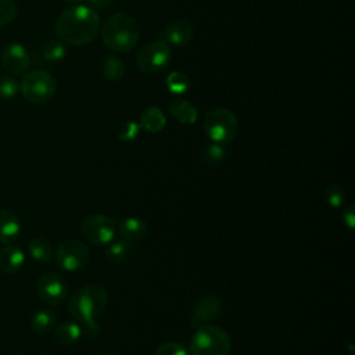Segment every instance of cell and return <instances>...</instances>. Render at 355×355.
Listing matches in <instances>:
<instances>
[{"instance_id": "obj_1", "label": "cell", "mask_w": 355, "mask_h": 355, "mask_svg": "<svg viewBox=\"0 0 355 355\" xmlns=\"http://www.w3.org/2000/svg\"><path fill=\"white\" fill-rule=\"evenodd\" d=\"M100 29L98 14L86 6L65 10L55 22V35L64 43L82 46L92 42Z\"/></svg>"}, {"instance_id": "obj_2", "label": "cell", "mask_w": 355, "mask_h": 355, "mask_svg": "<svg viewBox=\"0 0 355 355\" xmlns=\"http://www.w3.org/2000/svg\"><path fill=\"white\" fill-rule=\"evenodd\" d=\"M107 302L108 294L104 287L98 284H87L71 295L68 309L75 319L96 333L98 330L96 320L105 309Z\"/></svg>"}, {"instance_id": "obj_3", "label": "cell", "mask_w": 355, "mask_h": 355, "mask_svg": "<svg viewBox=\"0 0 355 355\" xmlns=\"http://www.w3.org/2000/svg\"><path fill=\"white\" fill-rule=\"evenodd\" d=\"M140 37V28L136 19L125 12L111 15L103 26L104 44L115 51L125 53L132 50Z\"/></svg>"}, {"instance_id": "obj_4", "label": "cell", "mask_w": 355, "mask_h": 355, "mask_svg": "<svg viewBox=\"0 0 355 355\" xmlns=\"http://www.w3.org/2000/svg\"><path fill=\"white\" fill-rule=\"evenodd\" d=\"M232 340L229 334L216 326L197 327L190 340V355H229Z\"/></svg>"}, {"instance_id": "obj_5", "label": "cell", "mask_w": 355, "mask_h": 355, "mask_svg": "<svg viewBox=\"0 0 355 355\" xmlns=\"http://www.w3.org/2000/svg\"><path fill=\"white\" fill-rule=\"evenodd\" d=\"M19 90L29 103L44 104L55 94L57 82L47 71H31L21 79Z\"/></svg>"}, {"instance_id": "obj_6", "label": "cell", "mask_w": 355, "mask_h": 355, "mask_svg": "<svg viewBox=\"0 0 355 355\" xmlns=\"http://www.w3.org/2000/svg\"><path fill=\"white\" fill-rule=\"evenodd\" d=\"M204 130L207 136L219 144L230 143L239 132V122L233 112L225 108L211 110L204 118Z\"/></svg>"}, {"instance_id": "obj_7", "label": "cell", "mask_w": 355, "mask_h": 355, "mask_svg": "<svg viewBox=\"0 0 355 355\" xmlns=\"http://www.w3.org/2000/svg\"><path fill=\"white\" fill-rule=\"evenodd\" d=\"M115 230L116 226L114 219L103 214L87 215L80 225V232L83 237L94 245L110 244L115 237Z\"/></svg>"}, {"instance_id": "obj_8", "label": "cell", "mask_w": 355, "mask_h": 355, "mask_svg": "<svg viewBox=\"0 0 355 355\" xmlns=\"http://www.w3.org/2000/svg\"><path fill=\"white\" fill-rule=\"evenodd\" d=\"M90 259L89 248L79 240H65L55 251V261L58 266L67 272H75L87 265Z\"/></svg>"}, {"instance_id": "obj_9", "label": "cell", "mask_w": 355, "mask_h": 355, "mask_svg": "<svg viewBox=\"0 0 355 355\" xmlns=\"http://www.w3.org/2000/svg\"><path fill=\"white\" fill-rule=\"evenodd\" d=\"M171 60V49L165 42H153L144 46L136 57L137 68L146 73L162 71Z\"/></svg>"}, {"instance_id": "obj_10", "label": "cell", "mask_w": 355, "mask_h": 355, "mask_svg": "<svg viewBox=\"0 0 355 355\" xmlns=\"http://www.w3.org/2000/svg\"><path fill=\"white\" fill-rule=\"evenodd\" d=\"M36 291L43 302L49 305H58L68 294V284L61 275L46 272L39 276Z\"/></svg>"}, {"instance_id": "obj_11", "label": "cell", "mask_w": 355, "mask_h": 355, "mask_svg": "<svg viewBox=\"0 0 355 355\" xmlns=\"http://www.w3.org/2000/svg\"><path fill=\"white\" fill-rule=\"evenodd\" d=\"M0 62L3 69L8 75L17 76V75H22L28 69L31 58L25 46H22L21 43L12 42V43H8L1 50Z\"/></svg>"}, {"instance_id": "obj_12", "label": "cell", "mask_w": 355, "mask_h": 355, "mask_svg": "<svg viewBox=\"0 0 355 355\" xmlns=\"http://www.w3.org/2000/svg\"><path fill=\"white\" fill-rule=\"evenodd\" d=\"M220 312H222V306H220V301L216 295H212V294L202 295L194 304L189 323L196 329L205 326V324L211 323L212 320L218 319Z\"/></svg>"}, {"instance_id": "obj_13", "label": "cell", "mask_w": 355, "mask_h": 355, "mask_svg": "<svg viewBox=\"0 0 355 355\" xmlns=\"http://www.w3.org/2000/svg\"><path fill=\"white\" fill-rule=\"evenodd\" d=\"M119 236L122 240L128 243H139L147 239L148 236V225L146 220L136 218V216H129L125 218L119 222L118 226Z\"/></svg>"}, {"instance_id": "obj_14", "label": "cell", "mask_w": 355, "mask_h": 355, "mask_svg": "<svg viewBox=\"0 0 355 355\" xmlns=\"http://www.w3.org/2000/svg\"><path fill=\"white\" fill-rule=\"evenodd\" d=\"M164 33H165L166 42H169L171 44L183 46L191 40L194 29H193V25L190 21L175 19L165 26Z\"/></svg>"}, {"instance_id": "obj_15", "label": "cell", "mask_w": 355, "mask_h": 355, "mask_svg": "<svg viewBox=\"0 0 355 355\" xmlns=\"http://www.w3.org/2000/svg\"><path fill=\"white\" fill-rule=\"evenodd\" d=\"M24 262L25 254L18 245H7L0 250V270L3 273H17Z\"/></svg>"}, {"instance_id": "obj_16", "label": "cell", "mask_w": 355, "mask_h": 355, "mask_svg": "<svg viewBox=\"0 0 355 355\" xmlns=\"http://www.w3.org/2000/svg\"><path fill=\"white\" fill-rule=\"evenodd\" d=\"M21 232V222L17 214L10 209L0 211V241L11 244L17 240Z\"/></svg>"}, {"instance_id": "obj_17", "label": "cell", "mask_w": 355, "mask_h": 355, "mask_svg": "<svg viewBox=\"0 0 355 355\" xmlns=\"http://www.w3.org/2000/svg\"><path fill=\"white\" fill-rule=\"evenodd\" d=\"M165 115L158 107H148L140 118V126L148 133L161 132L165 128Z\"/></svg>"}, {"instance_id": "obj_18", "label": "cell", "mask_w": 355, "mask_h": 355, "mask_svg": "<svg viewBox=\"0 0 355 355\" xmlns=\"http://www.w3.org/2000/svg\"><path fill=\"white\" fill-rule=\"evenodd\" d=\"M82 336V329L78 323L64 322L54 329V340L60 345H72L79 341Z\"/></svg>"}, {"instance_id": "obj_19", "label": "cell", "mask_w": 355, "mask_h": 355, "mask_svg": "<svg viewBox=\"0 0 355 355\" xmlns=\"http://www.w3.org/2000/svg\"><path fill=\"white\" fill-rule=\"evenodd\" d=\"M57 322V315L51 309H40L31 318V329L37 334H44L53 330Z\"/></svg>"}, {"instance_id": "obj_20", "label": "cell", "mask_w": 355, "mask_h": 355, "mask_svg": "<svg viewBox=\"0 0 355 355\" xmlns=\"http://www.w3.org/2000/svg\"><path fill=\"white\" fill-rule=\"evenodd\" d=\"M171 115L180 123L190 125L197 121V110L186 100H175L169 107Z\"/></svg>"}, {"instance_id": "obj_21", "label": "cell", "mask_w": 355, "mask_h": 355, "mask_svg": "<svg viewBox=\"0 0 355 355\" xmlns=\"http://www.w3.org/2000/svg\"><path fill=\"white\" fill-rule=\"evenodd\" d=\"M29 254L37 262H49L53 255V247L44 237H33L29 241Z\"/></svg>"}, {"instance_id": "obj_22", "label": "cell", "mask_w": 355, "mask_h": 355, "mask_svg": "<svg viewBox=\"0 0 355 355\" xmlns=\"http://www.w3.org/2000/svg\"><path fill=\"white\" fill-rule=\"evenodd\" d=\"M130 250H132L130 243H128L125 240L114 241V243H110V245L107 247L104 257L111 263H119L128 258Z\"/></svg>"}, {"instance_id": "obj_23", "label": "cell", "mask_w": 355, "mask_h": 355, "mask_svg": "<svg viewBox=\"0 0 355 355\" xmlns=\"http://www.w3.org/2000/svg\"><path fill=\"white\" fill-rule=\"evenodd\" d=\"M226 157V150L219 143H211L200 151V159L205 165H218Z\"/></svg>"}, {"instance_id": "obj_24", "label": "cell", "mask_w": 355, "mask_h": 355, "mask_svg": "<svg viewBox=\"0 0 355 355\" xmlns=\"http://www.w3.org/2000/svg\"><path fill=\"white\" fill-rule=\"evenodd\" d=\"M101 72L104 75V78L107 80H119L123 73H125V67L123 62L112 55H107L103 61V67H101Z\"/></svg>"}, {"instance_id": "obj_25", "label": "cell", "mask_w": 355, "mask_h": 355, "mask_svg": "<svg viewBox=\"0 0 355 355\" xmlns=\"http://www.w3.org/2000/svg\"><path fill=\"white\" fill-rule=\"evenodd\" d=\"M189 76L180 71H173L166 78V86L172 93H183L189 89Z\"/></svg>"}, {"instance_id": "obj_26", "label": "cell", "mask_w": 355, "mask_h": 355, "mask_svg": "<svg viewBox=\"0 0 355 355\" xmlns=\"http://www.w3.org/2000/svg\"><path fill=\"white\" fill-rule=\"evenodd\" d=\"M19 92V83L12 75H0V98L8 100L17 96Z\"/></svg>"}, {"instance_id": "obj_27", "label": "cell", "mask_w": 355, "mask_h": 355, "mask_svg": "<svg viewBox=\"0 0 355 355\" xmlns=\"http://www.w3.org/2000/svg\"><path fill=\"white\" fill-rule=\"evenodd\" d=\"M42 55L47 61H58L62 60L65 55V47L61 42L58 40H49L43 47H42Z\"/></svg>"}, {"instance_id": "obj_28", "label": "cell", "mask_w": 355, "mask_h": 355, "mask_svg": "<svg viewBox=\"0 0 355 355\" xmlns=\"http://www.w3.org/2000/svg\"><path fill=\"white\" fill-rule=\"evenodd\" d=\"M324 197L331 208H340L345 202V190L337 184H330L324 191Z\"/></svg>"}, {"instance_id": "obj_29", "label": "cell", "mask_w": 355, "mask_h": 355, "mask_svg": "<svg viewBox=\"0 0 355 355\" xmlns=\"http://www.w3.org/2000/svg\"><path fill=\"white\" fill-rule=\"evenodd\" d=\"M139 130H140V125H137L136 122L128 121V122H123V123L119 125L116 135H118L119 140L130 141V140H135L137 137Z\"/></svg>"}, {"instance_id": "obj_30", "label": "cell", "mask_w": 355, "mask_h": 355, "mask_svg": "<svg viewBox=\"0 0 355 355\" xmlns=\"http://www.w3.org/2000/svg\"><path fill=\"white\" fill-rule=\"evenodd\" d=\"M17 15V4L12 0H0V26L10 24Z\"/></svg>"}, {"instance_id": "obj_31", "label": "cell", "mask_w": 355, "mask_h": 355, "mask_svg": "<svg viewBox=\"0 0 355 355\" xmlns=\"http://www.w3.org/2000/svg\"><path fill=\"white\" fill-rule=\"evenodd\" d=\"M154 355H187V351L180 343L169 341L158 345L154 351Z\"/></svg>"}, {"instance_id": "obj_32", "label": "cell", "mask_w": 355, "mask_h": 355, "mask_svg": "<svg viewBox=\"0 0 355 355\" xmlns=\"http://www.w3.org/2000/svg\"><path fill=\"white\" fill-rule=\"evenodd\" d=\"M343 222H344V225H345L349 230H354V227H355V209H354V205H352V204L347 205V207L343 209Z\"/></svg>"}, {"instance_id": "obj_33", "label": "cell", "mask_w": 355, "mask_h": 355, "mask_svg": "<svg viewBox=\"0 0 355 355\" xmlns=\"http://www.w3.org/2000/svg\"><path fill=\"white\" fill-rule=\"evenodd\" d=\"M92 4H96L98 7H105L107 4H110L112 0H89Z\"/></svg>"}, {"instance_id": "obj_34", "label": "cell", "mask_w": 355, "mask_h": 355, "mask_svg": "<svg viewBox=\"0 0 355 355\" xmlns=\"http://www.w3.org/2000/svg\"><path fill=\"white\" fill-rule=\"evenodd\" d=\"M67 3H78V1H82V0H64Z\"/></svg>"}]
</instances>
